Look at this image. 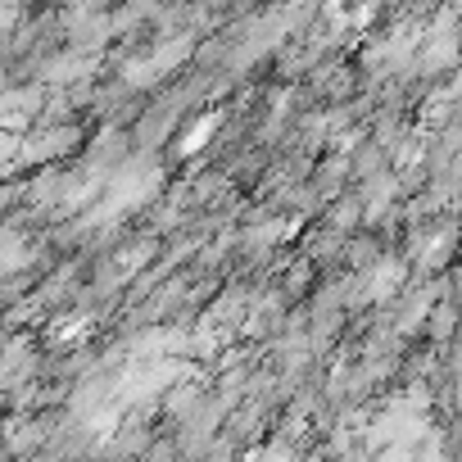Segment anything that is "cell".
<instances>
[{
  "instance_id": "obj_1",
  "label": "cell",
  "mask_w": 462,
  "mask_h": 462,
  "mask_svg": "<svg viewBox=\"0 0 462 462\" xmlns=\"http://www.w3.org/2000/svg\"><path fill=\"white\" fill-rule=\"evenodd\" d=\"M327 199H340L349 186H354V163H349V150H327V154H318V163H313V177H309Z\"/></svg>"
}]
</instances>
